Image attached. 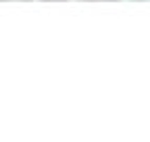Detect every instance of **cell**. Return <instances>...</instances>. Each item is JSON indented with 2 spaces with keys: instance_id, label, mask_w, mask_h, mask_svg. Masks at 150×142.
Returning <instances> with one entry per match:
<instances>
[{
  "instance_id": "obj_1",
  "label": "cell",
  "mask_w": 150,
  "mask_h": 142,
  "mask_svg": "<svg viewBox=\"0 0 150 142\" xmlns=\"http://www.w3.org/2000/svg\"><path fill=\"white\" fill-rule=\"evenodd\" d=\"M0 2H31V0H0Z\"/></svg>"
},
{
  "instance_id": "obj_2",
  "label": "cell",
  "mask_w": 150,
  "mask_h": 142,
  "mask_svg": "<svg viewBox=\"0 0 150 142\" xmlns=\"http://www.w3.org/2000/svg\"><path fill=\"white\" fill-rule=\"evenodd\" d=\"M86 2H117V0H86Z\"/></svg>"
},
{
  "instance_id": "obj_3",
  "label": "cell",
  "mask_w": 150,
  "mask_h": 142,
  "mask_svg": "<svg viewBox=\"0 0 150 142\" xmlns=\"http://www.w3.org/2000/svg\"><path fill=\"white\" fill-rule=\"evenodd\" d=\"M42 2H67V0H42Z\"/></svg>"
}]
</instances>
